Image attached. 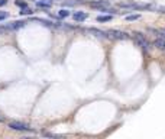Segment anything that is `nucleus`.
<instances>
[{"mask_svg":"<svg viewBox=\"0 0 165 139\" xmlns=\"http://www.w3.org/2000/svg\"><path fill=\"white\" fill-rule=\"evenodd\" d=\"M106 34H107V36L115 38V39H127V35H126V34H123V32H120V31H116V29H110V31H107Z\"/></svg>","mask_w":165,"mask_h":139,"instance_id":"nucleus-1","label":"nucleus"},{"mask_svg":"<svg viewBox=\"0 0 165 139\" xmlns=\"http://www.w3.org/2000/svg\"><path fill=\"white\" fill-rule=\"evenodd\" d=\"M9 127L13 129V130H20V132L29 130V127H28L25 123H20V122H10V123H9Z\"/></svg>","mask_w":165,"mask_h":139,"instance_id":"nucleus-2","label":"nucleus"},{"mask_svg":"<svg viewBox=\"0 0 165 139\" xmlns=\"http://www.w3.org/2000/svg\"><path fill=\"white\" fill-rule=\"evenodd\" d=\"M26 25V22H23V21H16V22H12V23H9L5 29H10V31H16V29H20V28H23Z\"/></svg>","mask_w":165,"mask_h":139,"instance_id":"nucleus-3","label":"nucleus"},{"mask_svg":"<svg viewBox=\"0 0 165 139\" xmlns=\"http://www.w3.org/2000/svg\"><path fill=\"white\" fill-rule=\"evenodd\" d=\"M136 41H138V44H139L140 48H143L145 51H148V48H149V42L145 39V36H142V35H136Z\"/></svg>","mask_w":165,"mask_h":139,"instance_id":"nucleus-4","label":"nucleus"},{"mask_svg":"<svg viewBox=\"0 0 165 139\" xmlns=\"http://www.w3.org/2000/svg\"><path fill=\"white\" fill-rule=\"evenodd\" d=\"M72 18H74L75 22H82V21L87 19V13H86V12H75V13L72 15Z\"/></svg>","mask_w":165,"mask_h":139,"instance_id":"nucleus-5","label":"nucleus"},{"mask_svg":"<svg viewBox=\"0 0 165 139\" xmlns=\"http://www.w3.org/2000/svg\"><path fill=\"white\" fill-rule=\"evenodd\" d=\"M153 47L155 48H158V49H165V38H156L155 41H153Z\"/></svg>","mask_w":165,"mask_h":139,"instance_id":"nucleus-6","label":"nucleus"},{"mask_svg":"<svg viewBox=\"0 0 165 139\" xmlns=\"http://www.w3.org/2000/svg\"><path fill=\"white\" fill-rule=\"evenodd\" d=\"M36 6H38V8L49 9V8H51V2H44V0H38V2H36Z\"/></svg>","mask_w":165,"mask_h":139,"instance_id":"nucleus-7","label":"nucleus"},{"mask_svg":"<svg viewBox=\"0 0 165 139\" xmlns=\"http://www.w3.org/2000/svg\"><path fill=\"white\" fill-rule=\"evenodd\" d=\"M90 32L96 34V36H99V38H104V36H106L103 31H97V29H90Z\"/></svg>","mask_w":165,"mask_h":139,"instance_id":"nucleus-8","label":"nucleus"},{"mask_svg":"<svg viewBox=\"0 0 165 139\" xmlns=\"http://www.w3.org/2000/svg\"><path fill=\"white\" fill-rule=\"evenodd\" d=\"M112 16H97V22H109Z\"/></svg>","mask_w":165,"mask_h":139,"instance_id":"nucleus-9","label":"nucleus"},{"mask_svg":"<svg viewBox=\"0 0 165 139\" xmlns=\"http://www.w3.org/2000/svg\"><path fill=\"white\" fill-rule=\"evenodd\" d=\"M20 15H32V10H31V9H28V8L25 6V8H22Z\"/></svg>","mask_w":165,"mask_h":139,"instance_id":"nucleus-10","label":"nucleus"},{"mask_svg":"<svg viewBox=\"0 0 165 139\" xmlns=\"http://www.w3.org/2000/svg\"><path fill=\"white\" fill-rule=\"evenodd\" d=\"M58 16H59V18H67V16H70V12H68V10H59Z\"/></svg>","mask_w":165,"mask_h":139,"instance_id":"nucleus-11","label":"nucleus"},{"mask_svg":"<svg viewBox=\"0 0 165 139\" xmlns=\"http://www.w3.org/2000/svg\"><path fill=\"white\" fill-rule=\"evenodd\" d=\"M139 19V15H129L126 16V21H138Z\"/></svg>","mask_w":165,"mask_h":139,"instance_id":"nucleus-12","label":"nucleus"},{"mask_svg":"<svg viewBox=\"0 0 165 139\" xmlns=\"http://www.w3.org/2000/svg\"><path fill=\"white\" fill-rule=\"evenodd\" d=\"M9 18V13L7 12H0V21H5Z\"/></svg>","mask_w":165,"mask_h":139,"instance_id":"nucleus-13","label":"nucleus"},{"mask_svg":"<svg viewBox=\"0 0 165 139\" xmlns=\"http://www.w3.org/2000/svg\"><path fill=\"white\" fill-rule=\"evenodd\" d=\"M16 5H18V6H20V8H25V6H26V3H25V2H16Z\"/></svg>","mask_w":165,"mask_h":139,"instance_id":"nucleus-14","label":"nucleus"},{"mask_svg":"<svg viewBox=\"0 0 165 139\" xmlns=\"http://www.w3.org/2000/svg\"><path fill=\"white\" fill-rule=\"evenodd\" d=\"M7 3V0H0V6H5Z\"/></svg>","mask_w":165,"mask_h":139,"instance_id":"nucleus-15","label":"nucleus"},{"mask_svg":"<svg viewBox=\"0 0 165 139\" xmlns=\"http://www.w3.org/2000/svg\"><path fill=\"white\" fill-rule=\"evenodd\" d=\"M3 31H5V29H3V28H0V34H2V32H3Z\"/></svg>","mask_w":165,"mask_h":139,"instance_id":"nucleus-16","label":"nucleus"}]
</instances>
